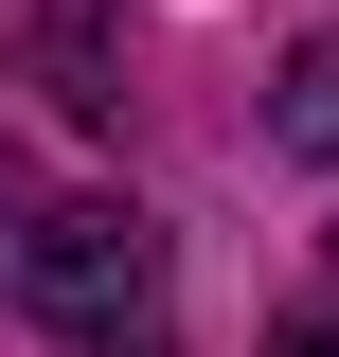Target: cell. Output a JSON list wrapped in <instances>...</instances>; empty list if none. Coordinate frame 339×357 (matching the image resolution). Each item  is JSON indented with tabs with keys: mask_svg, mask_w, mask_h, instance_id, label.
I'll return each instance as SVG.
<instances>
[{
	"mask_svg": "<svg viewBox=\"0 0 339 357\" xmlns=\"http://www.w3.org/2000/svg\"><path fill=\"white\" fill-rule=\"evenodd\" d=\"M0 286L54 321V340H107L126 357V321L161 304V232L126 215V197H54L36 232H0Z\"/></svg>",
	"mask_w": 339,
	"mask_h": 357,
	"instance_id": "cell-1",
	"label": "cell"
},
{
	"mask_svg": "<svg viewBox=\"0 0 339 357\" xmlns=\"http://www.w3.org/2000/svg\"><path fill=\"white\" fill-rule=\"evenodd\" d=\"M268 357H339V321H286V340H268Z\"/></svg>",
	"mask_w": 339,
	"mask_h": 357,
	"instance_id": "cell-3",
	"label": "cell"
},
{
	"mask_svg": "<svg viewBox=\"0 0 339 357\" xmlns=\"http://www.w3.org/2000/svg\"><path fill=\"white\" fill-rule=\"evenodd\" d=\"M268 143H286V161H339V36H303V54H286V89H268Z\"/></svg>",
	"mask_w": 339,
	"mask_h": 357,
	"instance_id": "cell-2",
	"label": "cell"
}]
</instances>
